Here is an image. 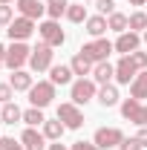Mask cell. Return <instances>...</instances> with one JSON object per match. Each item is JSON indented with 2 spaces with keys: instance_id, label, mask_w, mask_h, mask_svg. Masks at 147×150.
Returning <instances> with one entry per match:
<instances>
[{
  "instance_id": "52a82bcc",
  "label": "cell",
  "mask_w": 147,
  "mask_h": 150,
  "mask_svg": "<svg viewBox=\"0 0 147 150\" xmlns=\"http://www.w3.org/2000/svg\"><path fill=\"white\" fill-rule=\"evenodd\" d=\"M37 35H40L43 43H49L52 49L61 46V43L66 40V35H64V29H61V23H58V20H43V23L37 26Z\"/></svg>"
},
{
  "instance_id": "4316f807",
  "label": "cell",
  "mask_w": 147,
  "mask_h": 150,
  "mask_svg": "<svg viewBox=\"0 0 147 150\" xmlns=\"http://www.w3.org/2000/svg\"><path fill=\"white\" fill-rule=\"evenodd\" d=\"M23 121L29 127H43L46 115H43V110H37V107H29V110H23Z\"/></svg>"
},
{
  "instance_id": "5bb4252c",
  "label": "cell",
  "mask_w": 147,
  "mask_h": 150,
  "mask_svg": "<svg viewBox=\"0 0 147 150\" xmlns=\"http://www.w3.org/2000/svg\"><path fill=\"white\" fill-rule=\"evenodd\" d=\"M15 3H18V12L23 18H29V20H37L46 12V6H43L40 0H15Z\"/></svg>"
},
{
  "instance_id": "f546056e",
  "label": "cell",
  "mask_w": 147,
  "mask_h": 150,
  "mask_svg": "<svg viewBox=\"0 0 147 150\" xmlns=\"http://www.w3.org/2000/svg\"><path fill=\"white\" fill-rule=\"evenodd\" d=\"M0 150H26L23 142H15L12 136H0Z\"/></svg>"
},
{
  "instance_id": "d6986e66",
  "label": "cell",
  "mask_w": 147,
  "mask_h": 150,
  "mask_svg": "<svg viewBox=\"0 0 147 150\" xmlns=\"http://www.w3.org/2000/svg\"><path fill=\"white\" fill-rule=\"evenodd\" d=\"M84 26H87V35H90V38H101L107 29H110L104 15H92V18H87V23H84Z\"/></svg>"
},
{
  "instance_id": "7bdbcfd3",
  "label": "cell",
  "mask_w": 147,
  "mask_h": 150,
  "mask_svg": "<svg viewBox=\"0 0 147 150\" xmlns=\"http://www.w3.org/2000/svg\"><path fill=\"white\" fill-rule=\"evenodd\" d=\"M0 110H3V104H0Z\"/></svg>"
},
{
  "instance_id": "7402d4cb",
  "label": "cell",
  "mask_w": 147,
  "mask_h": 150,
  "mask_svg": "<svg viewBox=\"0 0 147 150\" xmlns=\"http://www.w3.org/2000/svg\"><path fill=\"white\" fill-rule=\"evenodd\" d=\"M130 98H147V69H141V72L133 78V84H130Z\"/></svg>"
},
{
  "instance_id": "484cf974",
  "label": "cell",
  "mask_w": 147,
  "mask_h": 150,
  "mask_svg": "<svg viewBox=\"0 0 147 150\" xmlns=\"http://www.w3.org/2000/svg\"><path fill=\"white\" fill-rule=\"evenodd\" d=\"M87 6L84 3H69V9H66V20H72V23H87Z\"/></svg>"
},
{
  "instance_id": "83f0119b",
  "label": "cell",
  "mask_w": 147,
  "mask_h": 150,
  "mask_svg": "<svg viewBox=\"0 0 147 150\" xmlns=\"http://www.w3.org/2000/svg\"><path fill=\"white\" fill-rule=\"evenodd\" d=\"M147 29V12H133L130 15V32H144Z\"/></svg>"
},
{
  "instance_id": "7c38bea8",
  "label": "cell",
  "mask_w": 147,
  "mask_h": 150,
  "mask_svg": "<svg viewBox=\"0 0 147 150\" xmlns=\"http://www.w3.org/2000/svg\"><path fill=\"white\" fill-rule=\"evenodd\" d=\"M141 112H144V104H141L139 98H127V101L121 104V115H124L127 121H133V124H139V127H141Z\"/></svg>"
},
{
  "instance_id": "f1b7e54d",
  "label": "cell",
  "mask_w": 147,
  "mask_h": 150,
  "mask_svg": "<svg viewBox=\"0 0 147 150\" xmlns=\"http://www.w3.org/2000/svg\"><path fill=\"white\" fill-rule=\"evenodd\" d=\"M95 9H98V15L110 18L112 12H115V0H95Z\"/></svg>"
},
{
  "instance_id": "ab89813d",
  "label": "cell",
  "mask_w": 147,
  "mask_h": 150,
  "mask_svg": "<svg viewBox=\"0 0 147 150\" xmlns=\"http://www.w3.org/2000/svg\"><path fill=\"white\" fill-rule=\"evenodd\" d=\"M147 0H130V6H144Z\"/></svg>"
},
{
  "instance_id": "836d02e7",
  "label": "cell",
  "mask_w": 147,
  "mask_h": 150,
  "mask_svg": "<svg viewBox=\"0 0 147 150\" xmlns=\"http://www.w3.org/2000/svg\"><path fill=\"white\" fill-rule=\"evenodd\" d=\"M69 150H101V147H98L95 142H75Z\"/></svg>"
},
{
  "instance_id": "9c48e42d",
  "label": "cell",
  "mask_w": 147,
  "mask_h": 150,
  "mask_svg": "<svg viewBox=\"0 0 147 150\" xmlns=\"http://www.w3.org/2000/svg\"><path fill=\"white\" fill-rule=\"evenodd\" d=\"M37 32V26H35V20H29V18H15L9 26H6V35L12 38V40H26V38H32Z\"/></svg>"
},
{
  "instance_id": "cb8c5ba5",
  "label": "cell",
  "mask_w": 147,
  "mask_h": 150,
  "mask_svg": "<svg viewBox=\"0 0 147 150\" xmlns=\"http://www.w3.org/2000/svg\"><path fill=\"white\" fill-rule=\"evenodd\" d=\"M107 26H110L112 32L121 35V32H127V29H130V18H127V15H121V12H112L110 18H107Z\"/></svg>"
},
{
  "instance_id": "8992f818",
  "label": "cell",
  "mask_w": 147,
  "mask_h": 150,
  "mask_svg": "<svg viewBox=\"0 0 147 150\" xmlns=\"http://www.w3.org/2000/svg\"><path fill=\"white\" fill-rule=\"evenodd\" d=\"M58 118L64 121L66 130H81L84 127V112L78 110V104H72V101H66V104L58 107Z\"/></svg>"
},
{
  "instance_id": "e0dca14e",
  "label": "cell",
  "mask_w": 147,
  "mask_h": 150,
  "mask_svg": "<svg viewBox=\"0 0 147 150\" xmlns=\"http://www.w3.org/2000/svg\"><path fill=\"white\" fill-rule=\"evenodd\" d=\"M64 130H66V127H64V121H61V118H46V121H43V136H46V142H61V136H64Z\"/></svg>"
},
{
  "instance_id": "d590c367",
  "label": "cell",
  "mask_w": 147,
  "mask_h": 150,
  "mask_svg": "<svg viewBox=\"0 0 147 150\" xmlns=\"http://www.w3.org/2000/svg\"><path fill=\"white\" fill-rule=\"evenodd\" d=\"M136 139L141 142V147H147V127H141V130L136 133Z\"/></svg>"
},
{
  "instance_id": "ac0fdd59",
  "label": "cell",
  "mask_w": 147,
  "mask_h": 150,
  "mask_svg": "<svg viewBox=\"0 0 147 150\" xmlns=\"http://www.w3.org/2000/svg\"><path fill=\"white\" fill-rule=\"evenodd\" d=\"M95 98H98L101 107H115V104H118V87H115V84H104Z\"/></svg>"
},
{
  "instance_id": "d4e9b609",
  "label": "cell",
  "mask_w": 147,
  "mask_h": 150,
  "mask_svg": "<svg viewBox=\"0 0 147 150\" xmlns=\"http://www.w3.org/2000/svg\"><path fill=\"white\" fill-rule=\"evenodd\" d=\"M66 9H69V0H46V15H49V20H58L61 15H66Z\"/></svg>"
},
{
  "instance_id": "60d3db41",
  "label": "cell",
  "mask_w": 147,
  "mask_h": 150,
  "mask_svg": "<svg viewBox=\"0 0 147 150\" xmlns=\"http://www.w3.org/2000/svg\"><path fill=\"white\" fill-rule=\"evenodd\" d=\"M0 3H3V6H9V3H12V0H0Z\"/></svg>"
},
{
  "instance_id": "ba28073f",
  "label": "cell",
  "mask_w": 147,
  "mask_h": 150,
  "mask_svg": "<svg viewBox=\"0 0 147 150\" xmlns=\"http://www.w3.org/2000/svg\"><path fill=\"white\" fill-rule=\"evenodd\" d=\"M92 142L101 150H112V147H118V144L124 142V133L118 130V127H98L95 136H92Z\"/></svg>"
},
{
  "instance_id": "7a4b0ae2",
  "label": "cell",
  "mask_w": 147,
  "mask_h": 150,
  "mask_svg": "<svg viewBox=\"0 0 147 150\" xmlns=\"http://www.w3.org/2000/svg\"><path fill=\"white\" fill-rule=\"evenodd\" d=\"M32 58V49L26 46V40H12V46L6 49V67L15 72V69H23Z\"/></svg>"
},
{
  "instance_id": "4fadbf2b",
  "label": "cell",
  "mask_w": 147,
  "mask_h": 150,
  "mask_svg": "<svg viewBox=\"0 0 147 150\" xmlns=\"http://www.w3.org/2000/svg\"><path fill=\"white\" fill-rule=\"evenodd\" d=\"M20 142H23V147H26V150H43V147H49V144H46V136L37 133L35 127H26L23 136H20Z\"/></svg>"
},
{
  "instance_id": "d6a6232c",
  "label": "cell",
  "mask_w": 147,
  "mask_h": 150,
  "mask_svg": "<svg viewBox=\"0 0 147 150\" xmlns=\"http://www.w3.org/2000/svg\"><path fill=\"white\" fill-rule=\"evenodd\" d=\"M118 150H144V147H141L139 139H124V142L118 144Z\"/></svg>"
},
{
  "instance_id": "1f68e13d",
  "label": "cell",
  "mask_w": 147,
  "mask_h": 150,
  "mask_svg": "<svg viewBox=\"0 0 147 150\" xmlns=\"http://www.w3.org/2000/svg\"><path fill=\"white\" fill-rule=\"evenodd\" d=\"M15 98V90H12V84H0V104H9Z\"/></svg>"
},
{
  "instance_id": "e575fe53",
  "label": "cell",
  "mask_w": 147,
  "mask_h": 150,
  "mask_svg": "<svg viewBox=\"0 0 147 150\" xmlns=\"http://www.w3.org/2000/svg\"><path fill=\"white\" fill-rule=\"evenodd\" d=\"M133 61L139 64V69H147V52H139V49H136V52H133Z\"/></svg>"
},
{
  "instance_id": "2e32d148",
  "label": "cell",
  "mask_w": 147,
  "mask_h": 150,
  "mask_svg": "<svg viewBox=\"0 0 147 150\" xmlns=\"http://www.w3.org/2000/svg\"><path fill=\"white\" fill-rule=\"evenodd\" d=\"M112 78H115V67H112L110 61H101V64H95V69H92V81L95 84H110Z\"/></svg>"
},
{
  "instance_id": "5b68a950",
  "label": "cell",
  "mask_w": 147,
  "mask_h": 150,
  "mask_svg": "<svg viewBox=\"0 0 147 150\" xmlns=\"http://www.w3.org/2000/svg\"><path fill=\"white\" fill-rule=\"evenodd\" d=\"M52 46L49 43H37L35 49H32V58H29V67H32V72H46V69H52Z\"/></svg>"
},
{
  "instance_id": "6da1fadb",
  "label": "cell",
  "mask_w": 147,
  "mask_h": 150,
  "mask_svg": "<svg viewBox=\"0 0 147 150\" xmlns=\"http://www.w3.org/2000/svg\"><path fill=\"white\" fill-rule=\"evenodd\" d=\"M115 49L107 38H92L90 43H84L81 46V55L87 58V61H92V64H101V61H107L110 58V52Z\"/></svg>"
},
{
  "instance_id": "3957f363",
  "label": "cell",
  "mask_w": 147,
  "mask_h": 150,
  "mask_svg": "<svg viewBox=\"0 0 147 150\" xmlns=\"http://www.w3.org/2000/svg\"><path fill=\"white\" fill-rule=\"evenodd\" d=\"M98 95V87H95V81L92 78H78L72 81V87H69V98H72V104H87Z\"/></svg>"
},
{
  "instance_id": "b9f144b4",
  "label": "cell",
  "mask_w": 147,
  "mask_h": 150,
  "mask_svg": "<svg viewBox=\"0 0 147 150\" xmlns=\"http://www.w3.org/2000/svg\"><path fill=\"white\" fill-rule=\"evenodd\" d=\"M144 43H147V29H144Z\"/></svg>"
},
{
  "instance_id": "30bf717a",
  "label": "cell",
  "mask_w": 147,
  "mask_h": 150,
  "mask_svg": "<svg viewBox=\"0 0 147 150\" xmlns=\"http://www.w3.org/2000/svg\"><path fill=\"white\" fill-rule=\"evenodd\" d=\"M141 72L139 64L133 61V55H121V61L115 64V81L118 84H133V78Z\"/></svg>"
},
{
  "instance_id": "4dcf8cb0",
  "label": "cell",
  "mask_w": 147,
  "mask_h": 150,
  "mask_svg": "<svg viewBox=\"0 0 147 150\" xmlns=\"http://www.w3.org/2000/svg\"><path fill=\"white\" fill-rule=\"evenodd\" d=\"M15 20V12H12V6H3L0 3V26H9Z\"/></svg>"
},
{
  "instance_id": "603a6c76",
  "label": "cell",
  "mask_w": 147,
  "mask_h": 150,
  "mask_svg": "<svg viewBox=\"0 0 147 150\" xmlns=\"http://www.w3.org/2000/svg\"><path fill=\"white\" fill-rule=\"evenodd\" d=\"M69 67H72V72H75V75H81V78L92 75V69H95V64H92V61H87V58L81 55V52H78V55L69 61Z\"/></svg>"
},
{
  "instance_id": "74e56055",
  "label": "cell",
  "mask_w": 147,
  "mask_h": 150,
  "mask_svg": "<svg viewBox=\"0 0 147 150\" xmlns=\"http://www.w3.org/2000/svg\"><path fill=\"white\" fill-rule=\"evenodd\" d=\"M0 67H6V46L0 43Z\"/></svg>"
},
{
  "instance_id": "ffe728a7",
  "label": "cell",
  "mask_w": 147,
  "mask_h": 150,
  "mask_svg": "<svg viewBox=\"0 0 147 150\" xmlns=\"http://www.w3.org/2000/svg\"><path fill=\"white\" fill-rule=\"evenodd\" d=\"M0 121H3V124H18V121H23V110H20L15 101H9V104H3V110H0Z\"/></svg>"
},
{
  "instance_id": "f35d334b",
  "label": "cell",
  "mask_w": 147,
  "mask_h": 150,
  "mask_svg": "<svg viewBox=\"0 0 147 150\" xmlns=\"http://www.w3.org/2000/svg\"><path fill=\"white\" fill-rule=\"evenodd\" d=\"M141 127H147V104H144V112H141Z\"/></svg>"
},
{
  "instance_id": "44dd1931",
  "label": "cell",
  "mask_w": 147,
  "mask_h": 150,
  "mask_svg": "<svg viewBox=\"0 0 147 150\" xmlns=\"http://www.w3.org/2000/svg\"><path fill=\"white\" fill-rule=\"evenodd\" d=\"M72 67H64V64H61V67H52V69H49V81H52V84H61V87H64V84H72Z\"/></svg>"
},
{
  "instance_id": "8d00e7d4",
  "label": "cell",
  "mask_w": 147,
  "mask_h": 150,
  "mask_svg": "<svg viewBox=\"0 0 147 150\" xmlns=\"http://www.w3.org/2000/svg\"><path fill=\"white\" fill-rule=\"evenodd\" d=\"M46 150H69V147H66V144H61V142H55V144H49Z\"/></svg>"
},
{
  "instance_id": "8fae6325",
  "label": "cell",
  "mask_w": 147,
  "mask_h": 150,
  "mask_svg": "<svg viewBox=\"0 0 147 150\" xmlns=\"http://www.w3.org/2000/svg\"><path fill=\"white\" fill-rule=\"evenodd\" d=\"M112 46H115V52H121V55H133V52L141 46V35H139V32H121Z\"/></svg>"
},
{
  "instance_id": "277c9868",
  "label": "cell",
  "mask_w": 147,
  "mask_h": 150,
  "mask_svg": "<svg viewBox=\"0 0 147 150\" xmlns=\"http://www.w3.org/2000/svg\"><path fill=\"white\" fill-rule=\"evenodd\" d=\"M52 98H55V84H52V81H37L35 87L29 90V104L37 107V110L49 107V104H52Z\"/></svg>"
},
{
  "instance_id": "9a60e30c",
  "label": "cell",
  "mask_w": 147,
  "mask_h": 150,
  "mask_svg": "<svg viewBox=\"0 0 147 150\" xmlns=\"http://www.w3.org/2000/svg\"><path fill=\"white\" fill-rule=\"evenodd\" d=\"M9 84H12V90H15V93H29V90L35 87L32 72H26V69H15L12 78H9Z\"/></svg>"
}]
</instances>
